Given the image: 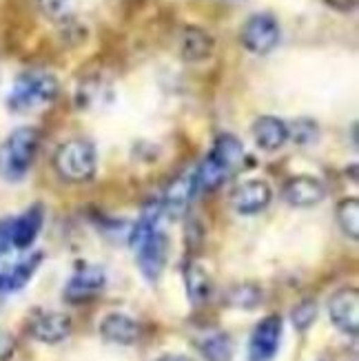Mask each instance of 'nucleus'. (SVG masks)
<instances>
[{"label":"nucleus","instance_id":"f257e3e1","mask_svg":"<svg viewBox=\"0 0 359 361\" xmlns=\"http://www.w3.org/2000/svg\"><path fill=\"white\" fill-rule=\"evenodd\" d=\"M40 149V131L34 127H18L0 145V176L18 182L27 176Z\"/></svg>","mask_w":359,"mask_h":361},{"label":"nucleus","instance_id":"f03ea898","mask_svg":"<svg viewBox=\"0 0 359 361\" xmlns=\"http://www.w3.org/2000/svg\"><path fill=\"white\" fill-rule=\"evenodd\" d=\"M54 169L56 173L69 182V184H85L98 169V153L93 142L85 137L67 140L65 145H60L54 153Z\"/></svg>","mask_w":359,"mask_h":361},{"label":"nucleus","instance_id":"7ed1b4c3","mask_svg":"<svg viewBox=\"0 0 359 361\" xmlns=\"http://www.w3.org/2000/svg\"><path fill=\"white\" fill-rule=\"evenodd\" d=\"M60 85L54 73L47 71H27L18 75L9 93V106L13 111H31V109L49 104L58 98Z\"/></svg>","mask_w":359,"mask_h":361},{"label":"nucleus","instance_id":"20e7f679","mask_svg":"<svg viewBox=\"0 0 359 361\" xmlns=\"http://www.w3.org/2000/svg\"><path fill=\"white\" fill-rule=\"evenodd\" d=\"M282 335H284V319L279 315H267L262 317L251 337H248V348L246 357L248 361H273L275 355L282 346Z\"/></svg>","mask_w":359,"mask_h":361},{"label":"nucleus","instance_id":"39448f33","mask_svg":"<svg viewBox=\"0 0 359 361\" xmlns=\"http://www.w3.org/2000/svg\"><path fill=\"white\" fill-rule=\"evenodd\" d=\"M242 44L255 56L271 54L279 42V25L271 13H253L242 27Z\"/></svg>","mask_w":359,"mask_h":361},{"label":"nucleus","instance_id":"423d86ee","mask_svg":"<svg viewBox=\"0 0 359 361\" xmlns=\"http://www.w3.org/2000/svg\"><path fill=\"white\" fill-rule=\"evenodd\" d=\"M169 250H171V242L166 238V233L160 228L133 250L140 273H142V277L151 281V284H155V281L162 277L166 262H169Z\"/></svg>","mask_w":359,"mask_h":361},{"label":"nucleus","instance_id":"0eeeda50","mask_svg":"<svg viewBox=\"0 0 359 361\" xmlns=\"http://www.w3.org/2000/svg\"><path fill=\"white\" fill-rule=\"evenodd\" d=\"M329 317L341 335L357 337V333H359V290L355 286H344L331 295Z\"/></svg>","mask_w":359,"mask_h":361},{"label":"nucleus","instance_id":"6e6552de","mask_svg":"<svg viewBox=\"0 0 359 361\" xmlns=\"http://www.w3.org/2000/svg\"><path fill=\"white\" fill-rule=\"evenodd\" d=\"M27 331H29L31 339L47 343V346H56V343H62L65 339H69V335L73 331V322L69 315H65V312L42 310L29 319Z\"/></svg>","mask_w":359,"mask_h":361},{"label":"nucleus","instance_id":"1a4fd4ad","mask_svg":"<svg viewBox=\"0 0 359 361\" xmlns=\"http://www.w3.org/2000/svg\"><path fill=\"white\" fill-rule=\"evenodd\" d=\"M107 286V273L100 266H83L78 269L65 286V300L73 306L93 302Z\"/></svg>","mask_w":359,"mask_h":361},{"label":"nucleus","instance_id":"9d476101","mask_svg":"<svg viewBox=\"0 0 359 361\" xmlns=\"http://www.w3.org/2000/svg\"><path fill=\"white\" fill-rule=\"evenodd\" d=\"M273 200V188L267 180H246L231 191V207L240 215H257L269 209Z\"/></svg>","mask_w":359,"mask_h":361},{"label":"nucleus","instance_id":"9b49d317","mask_svg":"<svg viewBox=\"0 0 359 361\" xmlns=\"http://www.w3.org/2000/svg\"><path fill=\"white\" fill-rule=\"evenodd\" d=\"M197 193V186H195V176L193 173H182L178 176L174 182H171L164 188V195L160 197L162 204V215H166L169 219H182L186 213H189L191 202Z\"/></svg>","mask_w":359,"mask_h":361},{"label":"nucleus","instance_id":"f8f14e48","mask_svg":"<svg viewBox=\"0 0 359 361\" xmlns=\"http://www.w3.org/2000/svg\"><path fill=\"white\" fill-rule=\"evenodd\" d=\"M282 197L288 207L295 209H313L324 202L326 186L313 176H293L282 186Z\"/></svg>","mask_w":359,"mask_h":361},{"label":"nucleus","instance_id":"ddd939ff","mask_svg":"<svg viewBox=\"0 0 359 361\" xmlns=\"http://www.w3.org/2000/svg\"><path fill=\"white\" fill-rule=\"evenodd\" d=\"M98 333L107 343L116 346H133L142 335L140 324L127 312H107L98 324Z\"/></svg>","mask_w":359,"mask_h":361},{"label":"nucleus","instance_id":"4468645a","mask_svg":"<svg viewBox=\"0 0 359 361\" xmlns=\"http://www.w3.org/2000/svg\"><path fill=\"white\" fill-rule=\"evenodd\" d=\"M44 224V209L42 204L29 207L23 215L11 219V244L18 250H27L34 246Z\"/></svg>","mask_w":359,"mask_h":361},{"label":"nucleus","instance_id":"2eb2a0df","mask_svg":"<svg viewBox=\"0 0 359 361\" xmlns=\"http://www.w3.org/2000/svg\"><path fill=\"white\" fill-rule=\"evenodd\" d=\"M253 140L262 151H277L288 142V124L282 118L262 116L253 122Z\"/></svg>","mask_w":359,"mask_h":361},{"label":"nucleus","instance_id":"dca6fc26","mask_svg":"<svg viewBox=\"0 0 359 361\" xmlns=\"http://www.w3.org/2000/svg\"><path fill=\"white\" fill-rule=\"evenodd\" d=\"M184 288H186V297L193 306H205L211 302L215 284L213 277L207 271V266H202L200 262H191L186 264L184 269Z\"/></svg>","mask_w":359,"mask_h":361},{"label":"nucleus","instance_id":"f3484780","mask_svg":"<svg viewBox=\"0 0 359 361\" xmlns=\"http://www.w3.org/2000/svg\"><path fill=\"white\" fill-rule=\"evenodd\" d=\"M209 155L226 171L229 176H236L238 169L244 162V145L233 133H222L215 137Z\"/></svg>","mask_w":359,"mask_h":361},{"label":"nucleus","instance_id":"a211bd4d","mask_svg":"<svg viewBox=\"0 0 359 361\" xmlns=\"http://www.w3.org/2000/svg\"><path fill=\"white\" fill-rule=\"evenodd\" d=\"M160 217H162V204H160V200L147 202L142 213H140V217L131 224L129 235H127V242H129L131 250H135L140 244H142L145 240H149L151 235L160 228L158 226L160 224Z\"/></svg>","mask_w":359,"mask_h":361},{"label":"nucleus","instance_id":"6ab92c4d","mask_svg":"<svg viewBox=\"0 0 359 361\" xmlns=\"http://www.w3.org/2000/svg\"><path fill=\"white\" fill-rule=\"evenodd\" d=\"M40 262H42V253H34L31 257L13 264L11 269L0 271V293H16L25 288L31 281V277L36 275Z\"/></svg>","mask_w":359,"mask_h":361},{"label":"nucleus","instance_id":"aec40b11","mask_svg":"<svg viewBox=\"0 0 359 361\" xmlns=\"http://www.w3.org/2000/svg\"><path fill=\"white\" fill-rule=\"evenodd\" d=\"M213 38L200 27H186L180 38V54L189 62H202L213 54Z\"/></svg>","mask_w":359,"mask_h":361},{"label":"nucleus","instance_id":"412c9836","mask_svg":"<svg viewBox=\"0 0 359 361\" xmlns=\"http://www.w3.org/2000/svg\"><path fill=\"white\" fill-rule=\"evenodd\" d=\"M197 350L205 361H233L236 343L224 331H213L197 341Z\"/></svg>","mask_w":359,"mask_h":361},{"label":"nucleus","instance_id":"4be33fe9","mask_svg":"<svg viewBox=\"0 0 359 361\" xmlns=\"http://www.w3.org/2000/svg\"><path fill=\"white\" fill-rule=\"evenodd\" d=\"M335 217L339 228L344 231L346 238L353 242L359 240V200L357 197H344L335 209Z\"/></svg>","mask_w":359,"mask_h":361},{"label":"nucleus","instance_id":"5701e85b","mask_svg":"<svg viewBox=\"0 0 359 361\" xmlns=\"http://www.w3.org/2000/svg\"><path fill=\"white\" fill-rule=\"evenodd\" d=\"M226 304L233 308L253 310L262 304V288L257 284H238L226 295Z\"/></svg>","mask_w":359,"mask_h":361},{"label":"nucleus","instance_id":"b1692460","mask_svg":"<svg viewBox=\"0 0 359 361\" xmlns=\"http://www.w3.org/2000/svg\"><path fill=\"white\" fill-rule=\"evenodd\" d=\"M317 312H320V308H317V302H315V300H302L298 306H295V308L291 310L293 328H295L298 333H306L308 328L315 324Z\"/></svg>","mask_w":359,"mask_h":361},{"label":"nucleus","instance_id":"393cba45","mask_svg":"<svg viewBox=\"0 0 359 361\" xmlns=\"http://www.w3.org/2000/svg\"><path fill=\"white\" fill-rule=\"evenodd\" d=\"M40 11L54 23H65L71 18L73 0H38Z\"/></svg>","mask_w":359,"mask_h":361},{"label":"nucleus","instance_id":"a878e982","mask_svg":"<svg viewBox=\"0 0 359 361\" xmlns=\"http://www.w3.org/2000/svg\"><path fill=\"white\" fill-rule=\"evenodd\" d=\"M288 137H293L298 145H310L317 140V124L313 120L308 118H302L293 124V127H288Z\"/></svg>","mask_w":359,"mask_h":361},{"label":"nucleus","instance_id":"bb28decb","mask_svg":"<svg viewBox=\"0 0 359 361\" xmlns=\"http://www.w3.org/2000/svg\"><path fill=\"white\" fill-rule=\"evenodd\" d=\"M11 248V219H0V257L7 255Z\"/></svg>","mask_w":359,"mask_h":361},{"label":"nucleus","instance_id":"cd10ccee","mask_svg":"<svg viewBox=\"0 0 359 361\" xmlns=\"http://www.w3.org/2000/svg\"><path fill=\"white\" fill-rule=\"evenodd\" d=\"M13 355V341L7 335H0V361H7Z\"/></svg>","mask_w":359,"mask_h":361},{"label":"nucleus","instance_id":"c85d7f7f","mask_svg":"<svg viewBox=\"0 0 359 361\" xmlns=\"http://www.w3.org/2000/svg\"><path fill=\"white\" fill-rule=\"evenodd\" d=\"M155 361H193V359L189 355H182V353H164Z\"/></svg>","mask_w":359,"mask_h":361}]
</instances>
